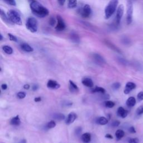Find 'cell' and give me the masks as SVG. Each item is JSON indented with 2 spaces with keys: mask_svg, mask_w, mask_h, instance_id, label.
Returning <instances> with one entry per match:
<instances>
[{
  "mask_svg": "<svg viewBox=\"0 0 143 143\" xmlns=\"http://www.w3.org/2000/svg\"><path fill=\"white\" fill-rule=\"evenodd\" d=\"M34 101L35 102H40L41 101V98L40 97H36L35 99H34Z\"/></svg>",
  "mask_w": 143,
  "mask_h": 143,
  "instance_id": "obj_44",
  "label": "cell"
},
{
  "mask_svg": "<svg viewBox=\"0 0 143 143\" xmlns=\"http://www.w3.org/2000/svg\"><path fill=\"white\" fill-rule=\"evenodd\" d=\"M53 117L58 121H62L65 119V116L62 114H55L53 115Z\"/></svg>",
  "mask_w": 143,
  "mask_h": 143,
  "instance_id": "obj_25",
  "label": "cell"
},
{
  "mask_svg": "<svg viewBox=\"0 0 143 143\" xmlns=\"http://www.w3.org/2000/svg\"><path fill=\"white\" fill-rule=\"evenodd\" d=\"M129 132H130V133H132V134H135V133H136L135 129V128H134V126L130 127V128L129 129Z\"/></svg>",
  "mask_w": 143,
  "mask_h": 143,
  "instance_id": "obj_40",
  "label": "cell"
},
{
  "mask_svg": "<svg viewBox=\"0 0 143 143\" xmlns=\"http://www.w3.org/2000/svg\"><path fill=\"white\" fill-rule=\"evenodd\" d=\"M8 37L9 38V39L11 41H15V42H17V38L15 37V36L13 35V34H11L10 33L8 34Z\"/></svg>",
  "mask_w": 143,
  "mask_h": 143,
  "instance_id": "obj_31",
  "label": "cell"
},
{
  "mask_svg": "<svg viewBox=\"0 0 143 143\" xmlns=\"http://www.w3.org/2000/svg\"><path fill=\"white\" fill-rule=\"evenodd\" d=\"M117 114L119 117L122 118H125L128 115V111L123 108L122 107H120L117 109Z\"/></svg>",
  "mask_w": 143,
  "mask_h": 143,
  "instance_id": "obj_14",
  "label": "cell"
},
{
  "mask_svg": "<svg viewBox=\"0 0 143 143\" xmlns=\"http://www.w3.org/2000/svg\"><path fill=\"white\" fill-rule=\"evenodd\" d=\"M20 124L21 121L19 115H17V116H16L13 118H11V120L10 121V124L14 126H19Z\"/></svg>",
  "mask_w": 143,
  "mask_h": 143,
  "instance_id": "obj_17",
  "label": "cell"
},
{
  "mask_svg": "<svg viewBox=\"0 0 143 143\" xmlns=\"http://www.w3.org/2000/svg\"><path fill=\"white\" fill-rule=\"evenodd\" d=\"M32 89H33V90L34 91H37V90L38 89V86L37 85H34V86H33V87H32Z\"/></svg>",
  "mask_w": 143,
  "mask_h": 143,
  "instance_id": "obj_47",
  "label": "cell"
},
{
  "mask_svg": "<svg viewBox=\"0 0 143 143\" xmlns=\"http://www.w3.org/2000/svg\"><path fill=\"white\" fill-rule=\"evenodd\" d=\"M55 126H56V123H55L54 121L51 120L47 123L46 127L47 129H53L55 128Z\"/></svg>",
  "mask_w": 143,
  "mask_h": 143,
  "instance_id": "obj_28",
  "label": "cell"
},
{
  "mask_svg": "<svg viewBox=\"0 0 143 143\" xmlns=\"http://www.w3.org/2000/svg\"><path fill=\"white\" fill-rule=\"evenodd\" d=\"M30 86L28 84H26L23 86V88H24L25 90H29L30 88Z\"/></svg>",
  "mask_w": 143,
  "mask_h": 143,
  "instance_id": "obj_46",
  "label": "cell"
},
{
  "mask_svg": "<svg viewBox=\"0 0 143 143\" xmlns=\"http://www.w3.org/2000/svg\"><path fill=\"white\" fill-rule=\"evenodd\" d=\"M69 89L70 92L72 93L76 94L79 92V88L78 86L76 85V84L72 81L70 80L69 81Z\"/></svg>",
  "mask_w": 143,
  "mask_h": 143,
  "instance_id": "obj_13",
  "label": "cell"
},
{
  "mask_svg": "<svg viewBox=\"0 0 143 143\" xmlns=\"http://www.w3.org/2000/svg\"><path fill=\"white\" fill-rule=\"evenodd\" d=\"M77 117V114L74 112H70L67 116V118L65 120V123L67 125H70L76 120Z\"/></svg>",
  "mask_w": 143,
  "mask_h": 143,
  "instance_id": "obj_11",
  "label": "cell"
},
{
  "mask_svg": "<svg viewBox=\"0 0 143 143\" xmlns=\"http://www.w3.org/2000/svg\"><path fill=\"white\" fill-rule=\"evenodd\" d=\"M102 98L105 99V100H108V99L110 98V96H109V94L104 93V94H103Z\"/></svg>",
  "mask_w": 143,
  "mask_h": 143,
  "instance_id": "obj_42",
  "label": "cell"
},
{
  "mask_svg": "<svg viewBox=\"0 0 143 143\" xmlns=\"http://www.w3.org/2000/svg\"><path fill=\"white\" fill-rule=\"evenodd\" d=\"M125 135V132L121 129L117 130L116 133H115V136H116L117 140H120Z\"/></svg>",
  "mask_w": 143,
  "mask_h": 143,
  "instance_id": "obj_22",
  "label": "cell"
},
{
  "mask_svg": "<svg viewBox=\"0 0 143 143\" xmlns=\"http://www.w3.org/2000/svg\"><path fill=\"white\" fill-rule=\"evenodd\" d=\"M1 17L3 21H5L6 22H9V21L10 22L9 18H8L7 15L5 14V12H4L2 9L1 10Z\"/></svg>",
  "mask_w": 143,
  "mask_h": 143,
  "instance_id": "obj_27",
  "label": "cell"
},
{
  "mask_svg": "<svg viewBox=\"0 0 143 143\" xmlns=\"http://www.w3.org/2000/svg\"><path fill=\"white\" fill-rule=\"evenodd\" d=\"M65 1H66V0H57L58 4L61 6L64 5L65 2Z\"/></svg>",
  "mask_w": 143,
  "mask_h": 143,
  "instance_id": "obj_41",
  "label": "cell"
},
{
  "mask_svg": "<svg viewBox=\"0 0 143 143\" xmlns=\"http://www.w3.org/2000/svg\"><path fill=\"white\" fill-rule=\"evenodd\" d=\"M120 121L118 120H115L112 122V124H111V125H112L113 127H117L120 125Z\"/></svg>",
  "mask_w": 143,
  "mask_h": 143,
  "instance_id": "obj_38",
  "label": "cell"
},
{
  "mask_svg": "<svg viewBox=\"0 0 143 143\" xmlns=\"http://www.w3.org/2000/svg\"><path fill=\"white\" fill-rule=\"evenodd\" d=\"M139 139L138 138H132L129 140V143H139Z\"/></svg>",
  "mask_w": 143,
  "mask_h": 143,
  "instance_id": "obj_37",
  "label": "cell"
},
{
  "mask_svg": "<svg viewBox=\"0 0 143 143\" xmlns=\"http://www.w3.org/2000/svg\"><path fill=\"white\" fill-rule=\"evenodd\" d=\"M68 5L70 9H74L77 5V0H68Z\"/></svg>",
  "mask_w": 143,
  "mask_h": 143,
  "instance_id": "obj_24",
  "label": "cell"
},
{
  "mask_svg": "<svg viewBox=\"0 0 143 143\" xmlns=\"http://www.w3.org/2000/svg\"><path fill=\"white\" fill-rule=\"evenodd\" d=\"M97 123L101 125H105L108 123V120H107V118H106L105 117L101 116L99 117L98 118H97Z\"/></svg>",
  "mask_w": 143,
  "mask_h": 143,
  "instance_id": "obj_21",
  "label": "cell"
},
{
  "mask_svg": "<svg viewBox=\"0 0 143 143\" xmlns=\"http://www.w3.org/2000/svg\"><path fill=\"white\" fill-rule=\"evenodd\" d=\"M70 39L72 41L75 43H78L80 41L79 36L75 33H72L70 35Z\"/></svg>",
  "mask_w": 143,
  "mask_h": 143,
  "instance_id": "obj_20",
  "label": "cell"
},
{
  "mask_svg": "<svg viewBox=\"0 0 143 143\" xmlns=\"http://www.w3.org/2000/svg\"><path fill=\"white\" fill-rule=\"evenodd\" d=\"M136 113L138 115H141L143 114V106H140L136 109Z\"/></svg>",
  "mask_w": 143,
  "mask_h": 143,
  "instance_id": "obj_32",
  "label": "cell"
},
{
  "mask_svg": "<svg viewBox=\"0 0 143 143\" xmlns=\"http://www.w3.org/2000/svg\"><path fill=\"white\" fill-rule=\"evenodd\" d=\"M2 50L5 53L7 54H12L13 53V49L12 47L9 45H4L2 46Z\"/></svg>",
  "mask_w": 143,
  "mask_h": 143,
  "instance_id": "obj_23",
  "label": "cell"
},
{
  "mask_svg": "<svg viewBox=\"0 0 143 143\" xmlns=\"http://www.w3.org/2000/svg\"><path fill=\"white\" fill-rule=\"evenodd\" d=\"M1 88L3 90H6L7 88V85L5 84V83H3V84L1 85Z\"/></svg>",
  "mask_w": 143,
  "mask_h": 143,
  "instance_id": "obj_43",
  "label": "cell"
},
{
  "mask_svg": "<svg viewBox=\"0 0 143 143\" xmlns=\"http://www.w3.org/2000/svg\"><path fill=\"white\" fill-rule=\"evenodd\" d=\"M82 84L88 87H93V82L92 79L90 78H84L82 79Z\"/></svg>",
  "mask_w": 143,
  "mask_h": 143,
  "instance_id": "obj_15",
  "label": "cell"
},
{
  "mask_svg": "<svg viewBox=\"0 0 143 143\" xmlns=\"http://www.w3.org/2000/svg\"><path fill=\"white\" fill-rule=\"evenodd\" d=\"M32 13L39 17H45L49 15V11L41 4L35 0H29Z\"/></svg>",
  "mask_w": 143,
  "mask_h": 143,
  "instance_id": "obj_1",
  "label": "cell"
},
{
  "mask_svg": "<svg viewBox=\"0 0 143 143\" xmlns=\"http://www.w3.org/2000/svg\"><path fill=\"white\" fill-rule=\"evenodd\" d=\"M120 87H121V84L119 82L114 83V84L112 85V88L115 90H117L119 89V88H120Z\"/></svg>",
  "mask_w": 143,
  "mask_h": 143,
  "instance_id": "obj_33",
  "label": "cell"
},
{
  "mask_svg": "<svg viewBox=\"0 0 143 143\" xmlns=\"http://www.w3.org/2000/svg\"><path fill=\"white\" fill-rule=\"evenodd\" d=\"M7 4L11 6H16V3L15 0H3Z\"/></svg>",
  "mask_w": 143,
  "mask_h": 143,
  "instance_id": "obj_30",
  "label": "cell"
},
{
  "mask_svg": "<svg viewBox=\"0 0 143 143\" xmlns=\"http://www.w3.org/2000/svg\"><path fill=\"white\" fill-rule=\"evenodd\" d=\"M17 96L20 99H23L26 97V93L23 92H20L17 94Z\"/></svg>",
  "mask_w": 143,
  "mask_h": 143,
  "instance_id": "obj_34",
  "label": "cell"
},
{
  "mask_svg": "<svg viewBox=\"0 0 143 143\" xmlns=\"http://www.w3.org/2000/svg\"><path fill=\"white\" fill-rule=\"evenodd\" d=\"M126 13V22L129 25L132 22L133 14V5L132 1H130V0H129L127 2Z\"/></svg>",
  "mask_w": 143,
  "mask_h": 143,
  "instance_id": "obj_5",
  "label": "cell"
},
{
  "mask_svg": "<svg viewBox=\"0 0 143 143\" xmlns=\"http://www.w3.org/2000/svg\"><path fill=\"white\" fill-rule=\"evenodd\" d=\"M21 48L25 51L26 52H32L34 49L32 47H31L28 44L23 43L21 44Z\"/></svg>",
  "mask_w": 143,
  "mask_h": 143,
  "instance_id": "obj_18",
  "label": "cell"
},
{
  "mask_svg": "<svg viewBox=\"0 0 143 143\" xmlns=\"http://www.w3.org/2000/svg\"><path fill=\"white\" fill-rule=\"evenodd\" d=\"M47 87L50 89L56 90L60 88L61 85L54 80H49L47 83Z\"/></svg>",
  "mask_w": 143,
  "mask_h": 143,
  "instance_id": "obj_12",
  "label": "cell"
},
{
  "mask_svg": "<svg viewBox=\"0 0 143 143\" xmlns=\"http://www.w3.org/2000/svg\"><path fill=\"white\" fill-rule=\"evenodd\" d=\"M92 92H94V93L97 92V93H101L104 94V93H105L106 90L104 88H102V87L96 86L94 88V89L92 90Z\"/></svg>",
  "mask_w": 143,
  "mask_h": 143,
  "instance_id": "obj_26",
  "label": "cell"
},
{
  "mask_svg": "<svg viewBox=\"0 0 143 143\" xmlns=\"http://www.w3.org/2000/svg\"><path fill=\"white\" fill-rule=\"evenodd\" d=\"M126 104L127 106L129 107H134L136 104V100L135 98L133 97H129L126 101Z\"/></svg>",
  "mask_w": 143,
  "mask_h": 143,
  "instance_id": "obj_19",
  "label": "cell"
},
{
  "mask_svg": "<svg viewBox=\"0 0 143 143\" xmlns=\"http://www.w3.org/2000/svg\"><path fill=\"white\" fill-rule=\"evenodd\" d=\"M136 87V85L133 82H128L125 86V88L124 90V93L128 94L130 93L131 91L134 90Z\"/></svg>",
  "mask_w": 143,
  "mask_h": 143,
  "instance_id": "obj_10",
  "label": "cell"
},
{
  "mask_svg": "<svg viewBox=\"0 0 143 143\" xmlns=\"http://www.w3.org/2000/svg\"><path fill=\"white\" fill-rule=\"evenodd\" d=\"M0 37H1V40H2V39H3V36L2 34L0 35Z\"/></svg>",
  "mask_w": 143,
  "mask_h": 143,
  "instance_id": "obj_49",
  "label": "cell"
},
{
  "mask_svg": "<svg viewBox=\"0 0 143 143\" xmlns=\"http://www.w3.org/2000/svg\"><path fill=\"white\" fill-rule=\"evenodd\" d=\"M138 98L139 100L140 101H142L143 100V92H140L138 94Z\"/></svg>",
  "mask_w": 143,
  "mask_h": 143,
  "instance_id": "obj_39",
  "label": "cell"
},
{
  "mask_svg": "<svg viewBox=\"0 0 143 143\" xmlns=\"http://www.w3.org/2000/svg\"><path fill=\"white\" fill-rule=\"evenodd\" d=\"M26 27L31 33H35L38 30V21L35 18L30 17L27 19Z\"/></svg>",
  "mask_w": 143,
  "mask_h": 143,
  "instance_id": "obj_4",
  "label": "cell"
},
{
  "mask_svg": "<svg viewBox=\"0 0 143 143\" xmlns=\"http://www.w3.org/2000/svg\"><path fill=\"white\" fill-rule=\"evenodd\" d=\"M57 25L55 26V29L58 31H62L65 28V23L64 20L60 15H58L57 17Z\"/></svg>",
  "mask_w": 143,
  "mask_h": 143,
  "instance_id": "obj_7",
  "label": "cell"
},
{
  "mask_svg": "<svg viewBox=\"0 0 143 143\" xmlns=\"http://www.w3.org/2000/svg\"><path fill=\"white\" fill-rule=\"evenodd\" d=\"M7 15L10 22L18 25H22L21 16L16 11L14 10H10L8 11Z\"/></svg>",
  "mask_w": 143,
  "mask_h": 143,
  "instance_id": "obj_3",
  "label": "cell"
},
{
  "mask_svg": "<svg viewBox=\"0 0 143 143\" xmlns=\"http://www.w3.org/2000/svg\"><path fill=\"white\" fill-rule=\"evenodd\" d=\"M105 138H108V139H113V136L112 135H111V134H106V135H105Z\"/></svg>",
  "mask_w": 143,
  "mask_h": 143,
  "instance_id": "obj_45",
  "label": "cell"
},
{
  "mask_svg": "<svg viewBox=\"0 0 143 143\" xmlns=\"http://www.w3.org/2000/svg\"><path fill=\"white\" fill-rule=\"evenodd\" d=\"M82 141L84 143H89L91 140V135L88 133L83 134L81 136Z\"/></svg>",
  "mask_w": 143,
  "mask_h": 143,
  "instance_id": "obj_16",
  "label": "cell"
},
{
  "mask_svg": "<svg viewBox=\"0 0 143 143\" xmlns=\"http://www.w3.org/2000/svg\"><path fill=\"white\" fill-rule=\"evenodd\" d=\"M79 14L83 17H89L92 14V10L90 6L88 4H86L79 10Z\"/></svg>",
  "mask_w": 143,
  "mask_h": 143,
  "instance_id": "obj_6",
  "label": "cell"
},
{
  "mask_svg": "<svg viewBox=\"0 0 143 143\" xmlns=\"http://www.w3.org/2000/svg\"><path fill=\"white\" fill-rule=\"evenodd\" d=\"M92 58L94 62L97 64L100 65H104L106 64V61L105 59L103 58L101 55L97 53H94L92 55Z\"/></svg>",
  "mask_w": 143,
  "mask_h": 143,
  "instance_id": "obj_9",
  "label": "cell"
},
{
  "mask_svg": "<svg viewBox=\"0 0 143 143\" xmlns=\"http://www.w3.org/2000/svg\"><path fill=\"white\" fill-rule=\"evenodd\" d=\"M57 21H56V20H55V19H54V17H50V20H49V23H50V25L51 26H54L55 24H56V23H57Z\"/></svg>",
  "mask_w": 143,
  "mask_h": 143,
  "instance_id": "obj_35",
  "label": "cell"
},
{
  "mask_svg": "<svg viewBox=\"0 0 143 143\" xmlns=\"http://www.w3.org/2000/svg\"><path fill=\"white\" fill-rule=\"evenodd\" d=\"M82 129L81 127H77V128L75 129V133L77 136H79L82 133Z\"/></svg>",
  "mask_w": 143,
  "mask_h": 143,
  "instance_id": "obj_36",
  "label": "cell"
},
{
  "mask_svg": "<svg viewBox=\"0 0 143 143\" xmlns=\"http://www.w3.org/2000/svg\"><path fill=\"white\" fill-rule=\"evenodd\" d=\"M118 3V0H111L107 4L105 9V17L106 19H109L114 14L116 10Z\"/></svg>",
  "mask_w": 143,
  "mask_h": 143,
  "instance_id": "obj_2",
  "label": "cell"
},
{
  "mask_svg": "<svg viewBox=\"0 0 143 143\" xmlns=\"http://www.w3.org/2000/svg\"><path fill=\"white\" fill-rule=\"evenodd\" d=\"M20 143H26V141L25 140H22L20 142Z\"/></svg>",
  "mask_w": 143,
  "mask_h": 143,
  "instance_id": "obj_48",
  "label": "cell"
},
{
  "mask_svg": "<svg viewBox=\"0 0 143 143\" xmlns=\"http://www.w3.org/2000/svg\"><path fill=\"white\" fill-rule=\"evenodd\" d=\"M115 105V104L111 101H106L105 102V106L106 107H108V108H112Z\"/></svg>",
  "mask_w": 143,
  "mask_h": 143,
  "instance_id": "obj_29",
  "label": "cell"
},
{
  "mask_svg": "<svg viewBox=\"0 0 143 143\" xmlns=\"http://www.w3.org/2000/svg\"><path fill=\"white\" fill-rule=\"evenodd\" d=\"M124 6L122 4L119 5V6L117 8V13H116V25H118L120 24L121 20L124 15Z\"/></svg>",
  "mask_w": 143,
  "mask_h": 143,
  "instance_id": "obj_8",
  "label": "cell"
}]
</instances>
